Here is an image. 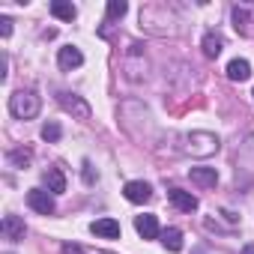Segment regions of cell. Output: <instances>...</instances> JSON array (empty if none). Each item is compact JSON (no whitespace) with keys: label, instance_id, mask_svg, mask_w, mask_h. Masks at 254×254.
I'll use <instances>...</instances> for the list:
<instances>
[{"label":"cell","instance_id":"6da1fadb","mask_svg":"<svg viewBox=\"0 0 254 254\" xmlns=\"http://www.w3.org/2000/svg\"><path fill=\"white\" fill-rule=\"evenodd\" d=\"M39 108H42V99H39L33 90H15V93L9 96V111H12V117H18V120H33V117L39 114Z\"/></svg>","mask_w":254,"mask_h":254},{"label":"cell","instance_id":"7a4b0ae2","mask_svg":"<svg viewBox=\"0 0 254 254\" xmlns=\"http://www.w3.org/2000/svg\"><path fill=\"white\" fill-rule=\"evenodd\" d=\"M215 150H218V138L212 132H189V135H183V153H189V156L206 159Z\"/></svg>","mask_w":254,"mask_h":254},{"label":"cell","instance_id":"3957f363","mask_svg":"<svg viewBox=\"0 0 254 254\" xmlns=\"http://www.w3.org/2000/svg\"><path fill=\"white\" fill-rule=\"evenodd\" d=\"M57 102H60V108L66 111V114H72L75 120H90V105L81 99V96H75V93H57Z\"/></svg>","mask_w":254,"mask_h":254},{"label":"cell","instance_id":"277c9868","mask_svg":"<svg viewBox=\"0 0 254 254\" xmlns=\"http://www.w3.org/2000/svg\"><path fill=\"white\" fill-rule=\"evenodd\" d=\"M123 194H126V200H129V203H147L153 197V186L144 183V180H132V183L123 186Z\"/></svg>","mask_w":254,"mask_h":254},{"label":"cell","instance_id":"5b68a950","mask_svg":"<svg viewBox=\"0 0 254 254\" xmlns=\"http://www.w3.org/2000/svg\"><path fill=\"white\" fill-rule=\"evenodd\" d=\"M27 206L30 209H36L39 215H51L57 206H54V197L45 191V189H30L27 191Z\"/></svg>","mask_w":254,"mask_h":254},{"label":"cell","instance_id":"8992f818","mask_svg":"<svg viewBox=\"0 0 254 254\" xmlns=\"http://www.w3.org/2000/svg\"><path fill=\"white\" fill-rule=\"evenodd\" d=\"M84 63V54L75 48V45H63L60 51H57V66L63 69V72H72V69H78Z\"/></svg>","mask_w":254,"mask_h":254},{"label":"cell","instance_id":"52a82bcc","mask_svg":"<svg viewBox=\"0 0 254 254\" xmlns=\"http://www.w3.org/2000/svg\"><path fill=\"white\" fill-rule=\"evenodd\" d=\"M168 200L180 209V212H194L197 209V197L191 191H183V189H171L168 191Z\"/></svg>","mask_w":254,"mask_h":254},{"label":"cell","instance_id":"ba28073f","mask_svg":"<svg viewBox=\"0 0 254 254\" xmlns=\"http://www.w3.org/2000/svg\"><path fill=\"white\" fill-rule=\"evenodd\" d=\"M135 230H138L144 239H156V236H162V230H159V218L150 215V212L135 215Z\"/></svg>","mask_w":254,"mask_h":254},{"label":"cell","instance_id":"9c48e42d","mask_svg":"<svg viewBox=\"0 0 254 254\" xmlns=\"http://www.w3.org/2000/svg\"><path fill=\"white\" fill-rule=\"evenodd\" d=\"M90 230L102 239H120V221H114V218H96L90 224Z\"/></svg>","mask_w":254,"mask_h":254},{"label":"cell","instance_id":"30bf717a","mask_svg":"<svg viewBox=\"0 0 254 254\" xmlns=\"http://www.w3.org/2000/svg\"><path fill=\"white\" fill-rule=\"evenodd\" d=\"M0 230H3V236L12 239V242H21L24 239V221L18 215H6L3 224H0Z\"/></svg>","mask_w":254,"mask_h":254},{"label":"cell","instance_id":"8fae6325","mask_svg":"<svg viewBox=\"0 0 254 254\" xmlns=\"http://www.w3.org/2000/svg\"><path fill=\"white\" fill-rule=\"evenodd\" d=\"M189 177H191V183H197L203 189H215V183H218V171L215 168H191Z\"/></svg>","mask_w":254,"mask_h":254},{"label":"cell","instance_id":"7c38bea8","mask_svg":"<svg viewBox=\"0 0 254 254\" xmlns=\"http://www.w3.org/2000/svg\"><path fill=\"white\" fill-rule=\"evenodd\" d=\"M200 48H203V54H206L209 60H215V57L221 54L224 42H221V36H218L215 30H209V33H203V42H200Z\"/></svg>","mask_w":254,"mask_h":254},{"label":"cell","instance_id":"4fadbf2b","mask_svg":"<svg viewBox=\"0 0 254 254\" xmlns=\"http://www.w3.org/2000/svg\"><path fill=\"white\" fill-rule=\"evenodd\" d=\"M227 78L230 81H248L251 78V66H248V60H230L227 63Z\"/></svg>","mask_w":254,"mask_h":254},{"label":"cell","instance_id":"5bb4252c","mask_svg":"<svg viewBox=\"0 0 254 254\" xmlns=\"http://www.w3.org/2000/svg\"><path fill=\"white\" fill-rule=\"evenodd\" d=\"M45 186H48V191L63 194V191H66V177H63V171H60V168H48V171H45Z\"/></svg>","mask_w":254,"mask_h":254},{"label":"cell","instance_id":"9a60e30c","mask_svg":"<svg viewBox=\"0 0 254 254\" xmlns=\"http://www.w3.org/2000/svg\"><path fill=\"white\" fill-rule=\"evenodd\" d=\"M162 245L168 251H183V230H177V227L162 230Z\"/></svg>","mask_w":254,"mask_h":254},{"label":"cell","instance_id":"2e32d148","mask_svg":"<svg viewBox=\"0 0 254 254\" xmlns=\"http://www.w3.org/2000/svg\"><path fill=\"white\" fill-rule=\"evenodd\" d=\"M51 15L60 18V21H72L78 15V9L72 3H66V0H54V3H51Z\"/></svg>","mask_w":254,"mask_h":254},{"label":"cell","instance_id":"e0dca14e","mask_svg":"<svg viewBox=\"0 0 254 254\" xmlns=\"http://www.w3.org/2000/svg\"><path fill=\"white\" fill-rule=\"evenodd\" d=\"M126 12H129V3H126V0H111V3H108V21H117Z\"/></svg>","mask_w":254,"mask_h":254},{"label":"cell","instance_id":"ac0fdd59","mask_svg":"<svg viewBox=\"0 0 254 254\" xmlns=\"http://www.w3.org/2000/svg\"><path fill=\"white\" fill-rule=\"evenodd\" d=\"M248 12H245V6H233V27L239 30V33H248Z\"/></svg>","mask_w":254,"mask_h":254},{"label":"cell","instance_id":"d6986e66","mask_svg":"<svg viewBox=\"0 0 254 254\" xmlns=\"http://www.w3.org/2000/svg\"><path fill=\"white\" fill-rule=\"evenodd\" d=\"M60 135H63V132H60L57 123H45V126H42V141L54 144V141H60Z\"/></svg>","mask_w":254,"mask_h":254},{"label":"cell","instance_id":"ffe728a7","mask_svg":"<svg viewBox=\"0 0 254 254\" xmlns=\"http://www.w3.org/2000/svg\"><path fill=\"white\" fill-rule=\"evenodd\" d=\"M30 159H33V153H30V150H12V153H9V162H12L15 168L30 165Z\"/></svg>","mask_w":254,"mask_h":254},{"label":"cell","instance_id":"44dd1931","mask_svg":"<svg viewBox=\"0 0 254 254\" xmlns=\"http://www.w3.org/2000/svg\"><path fill=\"white\" fill-rule=\"evenodd\" d=\"M81 174H84V183H87V186H93L96 177H99V174H93V165H90V162H84V171H81Z\"/></svg>","mask_w":254,"mask_h":254},{"label":"cell","instance_id":"7402d4cb","mask_svg":"<svg viewBox=\"0 0 254 254\" xmlns=\"http://www.w3.org/2000/svg\"><path fill=\"white\" fill-rule=\"evenodd\" d=\"M9 33H12V18H6V15H3V18H0V36L6 39Z\"/></svg>","mask_w":254,"mask_h":254},{"label":"cell","instance_id":"603a6c76","mask_svg":"<svg viewBox=\"0 0 254 254\" xmlns=\"http://www.w3.org/2000/svg\"><path fill=\"white\" fill-rule=\"evenodd\" d=\"M63 254H87V251H84L81 245H72V242H66V245H63Z\"/></svg>","mask_w":254,"mask_h":254},{"label":"cell","instance_id":"cb8c5ba5","mask_svg":"<svg viewBox=\"0 0 254 254\" xmlns=\"http://www.w3.org/2000/svg\"><path fill=\"white\" fill-rule=\"evenodd\" d=\"M242 254H254V245H245V248H242Z\"/></svg>","mask_w":254,"mask_h":254}]
</instances>
